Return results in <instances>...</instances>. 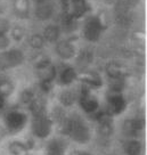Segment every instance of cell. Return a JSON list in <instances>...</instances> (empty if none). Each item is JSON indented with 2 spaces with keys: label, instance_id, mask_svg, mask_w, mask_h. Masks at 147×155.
Returning a JSON list of instances; mask_svg holds the SVG:
<instances>
[{
  "label": "cell",
  "instance_id": "cell-1",
  "mask_svg": "<svg viewBox=\"0 0 147 155\" xmlns=\"http://www.w3.org/2000/svg\"><path fill=\"white\" fill-rule=\"evenodd\" d=\"M60 131L64 135L69 136L72 138V140L84 145L90 141L91 138V132L89 127L82 121L78 116H72V117H66L63 121V123L59 126Z\"/></svg>",
  "mask_w": 147,
  "mask_h": 155
},
{
  "label": "cell",
  "instance_id": "cell-2",
  "mask_svg": "<svg viewBox=\"0 0 147 155\" xmlns=\"http://www.w3.org/2000/svg\"><path fill=\"white\" fill-rule=\"evenodd\" d=\"M24 62V54L21 49L13 48L0 53V72L17 68Z\"/></svg>",
  "mask_w": 147,
  "mask_h": 155
},
{
  "label": "cell",
  "instance_id": "cell-3",
  "mask_svg": "<svg viewBox=\"0 0 147 155\" xmlns=\"http://www.w3.org/2000/svg\"><path fill=\"white\" fill-rule=\"evenodd\" d=\"M5 126L6 129L10 134H17L25 128L28 123V115L24 112L18 110L9 111L5 115Z\"/></svg>",
  "mask_w": 147,
  "mask_h": 155
},
{
  "label": "cell",
  "instance_id": "cell-4",
  "mask_svg": "<svg viewBox=\"0 0 147 155\" xmlns=\"http://www.w3.org/2000/svg\"><path fill=\"white\" fill-rule=\"evenodd\" d=\"M105 25L102 23L99 16H93L86 21L83 26V37L89 42H97L100 39L102 32L105 30Z\"/></svg>",
  "mask_w": 147,
  "mask_h": 155
},
{
  "label": "cell",
  "instance_id": "cell-5",
  "mask_svg": "<svg viewBox=\"0 0 147 155\" xmlns=\"http://www.w3.org/2000/svg\"><path fill=\"white\" fill-rule=\"evenodd\" d=\"M106 101H107V107H106L105 111L107 112L111 116L122 114L128 106V103L126 101V98L120 92L107 91Z\"/></svg>",
  "mask_w": 147,
  "mask_h": 155
},
{
  "label": "cell",
  "instance_id": "cell-6",
  "mask_svg": "<svg viewBox=\"0 0 147 155\" xmlns=\"http://www.w3.org/2000/svg\"><path fill=\"white\" fill-rule=\"evenodd\" d=\"M51 129H53V121L49 116L44 115L33 117L31 130L35 138H39V139L48 138L51 134Z\"/></svg>",
  "mask_w": 147,
  "mask_h": 155
},
{
  "label": "cell",
  "instance_id": "cell-7",
  "mask_svg": "<svg viewBox=\"0 0 147 155\" xmlns=\"http://www.w3.org/2000/svg\"><path fill=\"white\" fill-rule=\"evenodd\" d=\"M78 102L80 107L89 115L99 110V103H98L97 98H95L90 94V90L88 88H83L80 91V95L78 96Z\"/></svg>",
  "mask_w": 147,
  "mask_h": 155
},
{
  "label": "cell",
  "instance_id": "cell-8",
  "mask_svg": "<svg viewBox=\"0 0 147 155\" xmlns=\"http://www.w3.org/2000/svg\"><path fill=\"white\" fill-rule=\"evenodd\" d=\"M89 10H90V6L87 0H70L69 7L65 13H69L70 15L79 19L83 17Z\"/></svg>",
  "mask_w": 147,
  "mask_h": 155
},
{
  "label": "cell",
  "instance_id": "cell-9",
  "mask_svg": "<svg viewBox=\"0 0 147 155\" xmlns=\"http://www.w3.org/2000/svg\"><path fill=\"white\" fill-rule=\"evenodd\" d=\"M77 80H79L80 82H82L84 86H87L89 88H93L97 89L103 86V79L102 77L96 72L93 71H84L78 74Z\"/></svg>",
  "mask_w": 147,
  "mask_h": 155
},
{
  "label": "cell",
  "instance_id": "cell-10",
  "mask_svg": "<svg viewBox=\"0 0 147 155\" xmlns=\"http://www.w3.org/2000/svg\"><path fill=\"white\" fill-rule=\"evenodd\" d=\"M145 127V121L140 119V117H135V119H128L123 122V131L129 136H135L137 135L138 132L144 129Z\"/></svg>",
  "mask_w": 147,
  "mask_h": 155
},
{
  "label": "cell",
  "instance_id": "cell-11",
  "mask_svg": "<svg viewBox=\"0 0 147 155\" xmlns=\"http://www.w3.org/2000/svg\"><path fill=\"white\" fill-rule=\"evenodd\" d=\"M34 15L40 21H47V19L51 18V16L54 15V6L47 0L39 2V4H35Z\"/></svg>",
  "mask_w": 147,
  "mask_h": 155
},
{
  "label": "cell",
  "instance_id": "cell-12",
  "mask_svg": "<svg viewBox=\"0 0 147 155\" xmlns=\"http://www.w3.org/2000/svg\"><path fill=\"white\" fill-rule=\"evenodd\" d=\"M56 54L58 55L62 59H71L75 56V48H74L73 44L70 40H63L59 41L58 44L56 45Z\"/></svg>",
  "mask_w": 147,
  "mask_h": 155
},
{
  "label": "cell",
  "instance_id": "cell-13",
  "mask_svg": "<svg viewBox=\"0 0 147 155\" xmlns=\"http://www.w3.org/2000/svg\"><path fill=\"white\" fill-rule=\"evenodd\" d=\"M57 77H58V82L62 86H70L77 80L78 73L72 66H64L59 72H57Z\"/></svg>",
  "mask_w": 147,
  "mask_h": 155
},
{
  "label": "cell",
  "instance_id": "cell-14",
  "mask_svg": "<svg viewBox=\"0 0 147 155\" xmlns=\"http://www.w3.org/2000/svg\"><path fill=\"white\" fill-rule=\"evenodd\" d=\"M29 108L33 117L47 115V112H46L47 111V106H46V102L42 98H37L35 97L29 105Z\"/></svg>",
  "mask_w": 147,
  "mask_h": 155
},
{
  "label": "cell",
  "instance_id": "cell-15",
  "mask_svg": "<svg viewBox=\"0 0 147 155\" xmlns=\"http://www.w3.org/2000/svg\"><path fill=\"white\" fill-rule=\"evenodd\" d=\"M38 78H39L40 81H51L54 82V80L57 78V68H55V65L53 63L46 66L44 68H40V70H35Z\"/></svg>",
  "mask_w": 147,
  "mask_h": 155
},
{
  "label": "cell",
  "instance_id": "cell-16",
  "mask_svg": "<svg viewBox=\"0 0 147 155\" xmlns=\"http://www.w3.org/2000/svg\"><path fill=\"white\" fill-rule=\"evenodd\" d=\"M123 152L126 155H142V143L138 139H129L123 144Z\"/></svg>",
  "mask_w": 147,
  "mask_h": 155
},
{
  "label": "cell",
  "instance_id": "cell-17",
  "mask_svg": "<svg viewBox=\"0 0 147 155\" xmlns=\"http://www.w3.org/2000/svg\"><path fill=\"white\" fill-rule=\"evenodd\" d=\"M67 146H69L67 140L63 137H58V138H53L51 140L48 141V144L46 146V150L65 153V150H67Z\"/></svg>",
  "mask_w": 147,
  "mask_h": 155
},
{
  "label": "cell",
  "instance_id": "cell-18",
  "mask_svg": "<svg viewBox=\"0 0 147 155\" xmlns=\"http://www.w3.org/2000/svg\"><path fill=\"white\" fill-rule=\"evenodd\" d=\"M106 74L111 80H116V79H123V77L126 75V72L120 64L112 62L106 65Z\"/></svg>",
  "mask_w": 147,
  "mask_h": 155
},
{
  "label": "cell",
  "instance_id": "cell-19",
  "mask_svg": "<svg viewBox=\"0 0 147 155\" xmlns=\"http://www.w3.org/2000/svg\"><path fill=\"white\" fill-rule=\"evenodd\" d=\"M62 33V30L58 25H48L46 29L44 30V41H48V42H57L58 41L59 37Z\"/></svg>",
  "mask_w": 147,
  "mask_h": 155
},
{
  "label": "cell",
  "instance_id": "cell-20",
  "mask_svg": "<svg viewBox=\"0 0 147 155\" xmlns=\"http://www.w3.org/2000/svg\"><path fill=\"white\" fill-rule=\"evenodd\" d=\"M62 31L71 33L77 30L78 28V19L73 17L69 13H64V16L62 17V26H59Z\"/></svg>",
  "mask_w": 147,
  "mask_h": 155
},
{
  "label": "cell",
  "instance_id": "cell-21",
  "mask_svg": "<svg viewBox=\"0 0 147 155\" xmlns=\"http://www.w3.org/2000/svg\"><path fill=\"white\" fill-rule=\"evenodd\" d=\"M77 101H78V95L73 90H70V89L63 90L59 95V102L65 107L72 106Z\"/></svg>",
  "mask_w": 147,
  "mask_h": 155
},
{
  "label": "cell",
  "instance_id": "cell-22",
  "mask_svg": "<svg viewBox=\"0 0 147 155\" xmlns=\"http://www.w3.org/2000/svg\"><path fill=\"white\" fill-rule=\"evenodd\" d=\"M8 150L11 155H29V150L24 143L18 140L10 141L8 145Z\"/></svg>",
  "mask_w": 147,
  "mask_h": 155
},
{
  "label": "cell",
  "instance_id": "cell-23",
  "mask_svg": "<svg viewBox=\"0 0 147 155\" xmlns=\"http://www.w3.org/2000/svg\"><path fill=\"white\" fill-rule=\"evenodd\" d=\"M14 10L17 16L26 17L30 10V0H14Z\"/></svg>",
  "mask_w": 147,
  "mask_h": 155
},
{
  "label": "cell",
  "instance_id": "cell-24",
  "mask_svg": "<svg viewBox=\"0 0 147 155\" xmlns=\"http://www.w3.org/2000/svg\"><path fill=\"white\" fill-rule=\"evenodd\" d=\"M78 64L80 66H88L93 62V54L89 49H83L81 50L78 56Z\"/></svg>",
  "mask_w": 147,
  "mask_h": 155
},
{
  "label": "cell",
  "instance_id": "cell-25",
  "mask_svg": "<svg viewBox=\"0 0 147 155\" xmlns=\"http://www.w3.org/2000/svg\"><path fill=\"white\" fill-rule=\"evenodd\" d=\"M14 90H15L14 83L11 82L8 78L0 84V95H2L4 97L10 96L14 92Z\"/></svg>",
  "mask_w": 147,
  "mask_h": 155
},
{
  "label": "cell",
  "instance_id": "cell-26",
  "mask_svg": "<svg viewBox=\"0 0 147 155\" xmlns=\"http://www.w3.org/2000/svg\"><path fill=\"white\" fill-rule=\"evenodd\" d=\"M44 39L41 34H33L29 39L30 46L33 49H41L44 46Z\"/></svg>",
  "mask_w": 147,
  "mask_h": 155
},
{
  "label": "cell",
  "instance_id": "cell-27",
  "mask_svg": "<svg viewBox=\"0 0 147 155\" xmlns=\"http://www.w3.org/2000/svg\"><path fill=\"white\" fill-rule=\"evenodd\" d=\"M65 119H66V115H65V112L62 107H56L55 110H53V114H51V121L53 122L60 126Z\"/></svg>",
  "mask_w": 147,
  "mask_h": 155
},
{
  "label": "cell",
  "instance_id": "cell-28",
  "mask_svg": "<svg viewBox=\"0 0 147 155\" xmlns=\"http://www.w3.org/2000/svg\"><path fill=\"white\" fill-rule=\"evenodd\" d=\"M34 98H35L34 92L32 91V90H30V89H25V90H23V91L21 92V96H20L21 103L26 105V106H29L30 104H31V102Z\"/></svg>",
  "mask_w": 147,
  "mask_h": 155
},
{
  "label": "cell",
  "instance_id": "cell-29",
  "mask_svg": "<svg viewBox=\"0 0 147 155\" xmlns=\"http://www.w3.org/2000/svg\"><path fill=\"white\" fill-rule=\"evenodd\" d=\"M123 89H124V82H123V80L122 79H116V80H112V82L109 83V88H108L107 91L122 94Z\"/></svg>",
  "mask_w": 147,
  "mask_h": 155
},
{
  "label": "cell",
  "instance_id": "cell-30",
  "mask_svg": "<svg viewBox=\"0 0 147 155\" xmlns=\"http://www.w3.org/2000/svg\"><path fill=\"white\" fill-rule=\"evenodd\" d=\"M50 64H51V59L47 55H42L34 62V68L35 70H40V68H44L46 66H48Z\"/></svg>",
  "mask_w": 147,
  "mask_h": 155
},
{
  "label": "cell",
  "instance_id": "cell-31",
  "mask_svg": "<svg viewBox=\"0 0 147 155\" xmlns=\"http://www.w3.org/2000/svg\"><path fill=\"white\" fill-rule=\"evenodd\" d=\"M10 35H11V38L14 39L15 41H21L22 39L24 38L25 31L22 26H14L13 29L10 30Z\"/></svg>",
  "mask_w": 147,
  "mask_h": 155
},
{
  "label": "cell",
  "instance_id": "cell-32",
  "mask_svg": "<svg viewBox=\"0 0 147 155\" xmlns=\"http://www.w3.org/2000/svg\"><path fill=\"white\" fill-rule=\"evenodd\" d=\"M10 41L7 34L0 33V50H6L9 46Z\"/></svg>",
  "mask_w": 147,
  "mask_h": 155
},
{
  "label": "cell",
  "instance_id": "cell-33",
  "mask_svg": "<svg viewBox=\"0 0 147 155\" xmlns=\"http://www.w3.org/2000/svg\"><path fill=\"white\" fill-rule=\"evenodd\" d=\"M39 86L41 91L44 92V94H48L53 89V87H54V83L51 82V81H40Z\"/></svg>",
  "mask_w": 147,
  "mask_h": 155
},
{
  "label": "cell",
  "instance_id": "cell-34",
  "mask_svg": "<svg viewBox=\"0 0 147 155\" xmlns=\"http://www.w3.org/2000/svg\"><path fill=\"white\" fill-rule=\"evenodd\" d=\"M9 30H10L9 22L5 18H0V33L7 34Z\"/></svg>",
  "mask_w": 147,
  "mask_h": 155
},
{
  "label": "cell",
  "instance_id": "cell-35",
  "mask_svg": "<svg viewBox=\"0 0 147 155\" xmlns=\"http://www.w3.org/2000/svg\"><path fill=\"white\" fill-rule=\"evenodd\" d=\"M70 155H91L89 152H86V150H73L72 153Z\"/></svg>",
  "mask_w": 147,
  "mask_h": 155
},
{
  "label": "cell",
  "instance_id": "cell-36",
  "mask_svg": "<svg viewBox=\"0 0 147 155\" xmlns=\"http://www.w3.org/2000/svg\"><path fill=\"white\" fill-rule=\"evenodd\" d=\"M6 106V97L0 95V111H2Z\"/></svg>",
  "mask_w": 147,
  "mask_h": 155
},
{
  "label": "cell",
  "instance_id": "cell-37",
  "mask_svg": "<svg viewBox=\"0 0 147 155\" xmlns=\"http://www.w3.org/2000/svg\"><path fill=\"white\" fill-rule=\"evenodd\" d=\"M46 155H65L63 152H50V150H46Z\"/></svg>",
  "mask_w": 147,
  "mask_h": 155
},
{
  "label": "cell",
  "instance_id": "cell-38",
  "mask_svg": "<svg viewBox=\"0 0 147 155\" xmlns=\"http://www.w3.org/2000/svg\"><path fill=\"white\" fill-rule=\"evenodd\" d=\"M6 79H7V77H6V75H4V74H0V84L4 82Z\"/></svg>",
  "mask_w": 147,
  "mask_h": 155
},
{
  "label": "cell",
  "instance_id": "cell-39",
  "mask_svg": "<svg viewBox=\"0 0 147 155\" xmlns=\"http://www.w3.org/2000/svg\"><path fill=\"white\" fill-rule=\"evenodd\" d=\"M31 1H33L34 4H39V2H42V1H44V0H31Z\"/></svg>",
  "mask_w": 147,
  "mask_h": 155
}]
</instances>
